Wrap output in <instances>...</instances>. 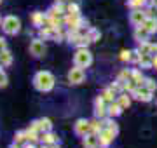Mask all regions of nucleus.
Segmentation results:
<instances>
[{
    "mask_svg": "<svg viewBox=\"0 0 157 148\" xmlns=\"http://www.w3.org/2000/svg\"><path fill=\"white\" fill-rule=\"evenodd\" d=\"M2 30L6 35H17L21 30V19L16 16H6L2 19Z\"/></svg>",
    "mask_w": 157,
    "mask_h": 148,
    "instance_id": "obj_3",
    "label": "nucleus"
},
{
    "mask_svg": "<svg viewBox=\"0 0 157 148\" xmlns=\"http://www.w3.org/2000/svg\"><path fill=\"white\" fill-rule=\"evenodd\" d=\"M84 79H86L84 68H80V66H73V68H70V72H68V82H70V84L78 86V84L84 82Z\"/></svg>",
    "mask_w": 157,
    "mask_h": 148,
    "instance_id": "obj_6",
    "label": "nucleus"
},
{
    "mask_svg": "<svg viewBox=\"0 0 157 148\" xmlns=\"http://www.w3.org/2000/svg\"><path fill=\"white\" fill-rule=\"evenodd\" d=\"M150 56H157V44H152V51H150Z\"/></svg>",
    "mask_w": 157,
    "mask_h": 148,
    "instance_id": "obj_42",
    "label": "nucleus"
},
{
    "mask_svg": "<svg viewBox=\"0 0 157 148\" xmlns=\"http://www.w3.org/2000/svg\"><path fill=\"white\" fill-rule=\"evenodd\" d=\"M63 2H65V0H56V4H63Z\"/></svg>",
    "mask_w": 157,
    "mask_h": 148,
    "instance_id": "obj_49",
    "label": "nucleus"
},
{
    "mask_svg": "<svg viewBox=\"0 0 157 148\" xmlns=\"http://www.w3.org/2000/svg\"><path fill=\"white\" fill-rule=\"evenodd\" d=\"M131 80L135 82L136 86H143V80H145V77H143V73H141L140 68H133V70H131Z\"/></svg>",
    "mask_w": 157,
    "mask_h": 148,
    "instance_id": "obj_21",
    "label": "nucleus"
},
{
    "mask_svg": "<svg viewBox=\"0 0 157 148\" xmlns=\"http://www.w3.org/2000/svg\"><path fill=\"white\" fill-rule=\"evenodd\" d=\"M103 124H105V127H107V129H110L115 136L119 134V125L115 124V120H113L112 117H105V119H103Z\"/></svg>",
    "mask_w": 157,
    "mask_h": 148,
    "instance_id": "obj_23",
    "label": "nucleus"
},
{
    "mask_svg": "<svg viewBox=\"0 0 157 148\" xmlns=\"http://www.w3.org/2000/svg\"><path fill=\"white\" fill-rule=\"evenodd\" d=\"M98 139H100V148H108L113 143V139H115V134H113L110 129L105 127V129L98 134Z\"/></svg>",
    "mask_w": 157,
    "mask_h": 148,
    "instance_id": "obj_9",
    "label": "nucleus"
},
{
    "mask_svg": "<svg viewBox=\"0 0 157 148\" xmlns=\"http://www.w3.org/2000/svg\"><path fill=\"white\" fill-rule=\"evenodd\" d=\"M26 138H28V143H37L40 139V132L33 129H26Z\"/></svg>",
    "mask_w": 157,
    "mask_h": 148,
    "instance_id": "obj_28",
    "label": "nucleus"
},
{
    "mask_svg": "<svg viewBox=\"0 0 157 148\" xmlns=\"http://www.w3.org/2000/svg\"><path fill=\"white\" fill-rule=\"evenodd\" d=\"M148 4V0H128V7L133 11V9H143V7Z\"/></svg>",
    "mask_w": 157,
    "mask_h": 148,
    "instance_id": "obj_26",
    "label": "nucleus"
},
{
    "mask_svg": "<svg viewBox=\"0 0 157 148\" xmlns=\"http://www.w3.org/2000/svg\"><path fill=\"white\" fill-rule=\"evenodd\" d=\"M121 59L122 61H131V51L129 49H122L121 51Z\"/></svg>",
    "mask_w": 157,
    "mask_h": 148,
    "instance_id": "obj_40",
    "label": "nucleus"
},
{
    "mask_svg": "<svg viewBox=\"0 0 157 148\" xmlns=\"http://www.w3.org/2000/svg\"><path fill=\"white\" fill-rule=\"evenodd\" d=\"M141 56H143V54L138 51V47H136V49H133V51H131V61H129V63H136V65H138V63H140V59H141Z\"/></svg>",
    "mask_w": 157,
    "mask_h": 148,
    "instance_id": "obj_35",
    "label": "nucleus"
},
{
    "mask_svg": "<svg viewBox=\"0 0 157 148\" xmlns=\"http://www.w3.org/2000/svg\"><path fill=\"white\" fill-rule=\"evenodd\" d=\"M73 63L75 66H80V68H89L93 65V54L87 47H77V51L73 54Z\"/></svg>",
    "mask_w": 157,
    "mask_h": 148,
    "instance_id": "obj_2",
    "label": "nucleus"
},
{
    "mask_svg": "<svg viewBox=\"0 0 157 148\" xmlns=\"http://www.w3.org/2000/svg\"><path fill=\"white\" fill-rule=\"evenodd\" d=\"M152 63H154V70H157V56H152Z\"/></svg>",
    "mask_w": 157,
    "mask_h": 148,
    "instance_id": "obj_43",
    "label": "nucleus"
},
{
    "mask_svg": "<svg viewBox=\"0 0 157 148\" xmlns=\"http://www.w3.org/2000/svg\"><path fill=\"white\" fill-rule=\"evenodd\" d=\"M141 26H143V28H145L150 35L157 33V17H147Z\"/></svg>",
    "mask_w": 157,
    "mask_h": 148,
    "instance_id": "obj_16",
    "label": "nucleus"
},
{
    "mask_svg": "<svg viewBox=\"0 0 157 148\" xmlns=\"http://www.w3.org/2000/svg\"><path fill=\"white\" fill-rule=\"evenodd\" d=\"M73 132L77 134L78 138H84L86 134L91 132V127H89V120L86 119H78L75 124H73Z\"/></svg>",
    "mask_w": 157,
    "mask_h": 148,
    "instance_id": "obj_7",
    "label": "nucleus"
},
{
    "mask_svg": "<svg viewBox=\"0 0 157 148\" xmlns=\"http://www.w3.org/2000/svg\"><path fill=\"white\" fill-rule=\"evenodd\" d=\"M147 19L145 12H143V9H133V11L129 12V23L133 24V26H141L143 24V21Z\"/></svg>",
    "mask_w": 157,
    "mask_h": 148,
    "instance_id": "obj_10",
    "label": "nucleus"
},
{
    "mask_svg": "<svg viewBox=\"0 0 157 148\" xmlns=\"http://www.w3.org/2000/svg\"><path fill=\"white\" fill-rule=\"evenodd\" d=\"M143 86H145L147 89H148V91H152V92H155V89H157L155 80L150 79V77H145V80H143Z\"/></svg>",
    "mask_w": 157,
    "mask_h": 148,
    "instance_id": "obj_33",
    "label": "nucleus"
},
{
    "mask_svg": "<svg viewBox=\"0 0 157 148\" xmlns=\"http://www.w3.org/2000/svg\"><path fill=\"white\" fill-rule=\"evenodd\" d=\"M40 141L44 143V145H52V143H58V136L52 131L40 132Z\"/></svg>",
    "mask_w": 157,
    "mask_h": 148,
    "instance_id": "obj_18",
    "label": "nucleus"
},
{
    "mask_svg": "<svg viewBox=\"0 0 157 148\" xmlns=\"http://www.w3.org/2000/svg\"><path fill=\"white\" fill-rule=\"evenodd\" d=\"M0 26H2V16H0Z\"/></svg>",
    "mask_w": 157,
    "mask_h": 148,
    "instance_id": "obj_50",
    "label": "nucleus"
},
{
    "mask_svg": "<svg viewBox=\"0 0 157 148\" xmlns=\"http://www.w3.org/2000/svg\"><path fill=\"white\" fill-rule=\"evenodd\" d=\"M129 79H131V70H122V72L117 75L119 82H126V80H129Z\"/></svg>",
    "mask_w": 157,
    "mask_h": 148,
    "instance_id": "obj_36",
    "label": "nucleus"
},
{
    "mask_svg": "<svg viewBox=\"0 0 157 148\" xmlns=\"http://www.w3.org/2000/svg\"><path fill=\"white\" fill-rule=\"evenodd\" d=\"M39 122V127H40V132H47V131H52V122H51L47 117H42V119L37 120Z\"/></svg>",
    "mask_w": 157,
    "mask_h": 148,
    "instance_id": "obj_24",
    "label": "nucleus"
},
{
    "mask_svg": "<svg viewBox=\"0 0 157 148\" xmlns=\"http://www.w3.org/2000/svg\"><path fill=\"white\" fill-rule=\"evenodd\" d=\"M39 148H49V146H47V145H44V143H42V146H39Z\"/></svg>",
    "mask_w": 157,
    "mask_h": 148,
    "instance_id": "obj_48",
    "label": "nucleus"
},
{
    "mask_svg": "<svg viewBox=\"0 0 157 148\" xmlns=\"http://www.w3.org/2000/svg\"><path fill=\"white\" fill-rule=\"evenodd\" d=\"M155 11H157V7L154 6H148V7H143V12H145V16L147 17H155Z\"/></svg>",
    "mask_w": 157,
    "mask_h": 148,
    "instance_id": "obj_37",
    "label": "nucleus"
},
{
    "mask_svg": "<svg viewBox=\"0 0 157 148\" xmlns=\"http://www.w3.org/2000/svg\"><path fill=\"white\" fill-rule=\"evenodd\" d=\"M148 4H150V6H154V7H157V0H148Z\"/></svg>",
    "mask_w": 157,
    "mask_h": 148,
    "instance_id": "obj_46",
    "label": "nucleus"
},
{
    "mask_svg": "<svg viewBox=\"0 0 157 148\" xmlns=\"http://www.w3.org/2000/svg\"><path fill=\"white\" fill-rule=\"evenodd\" d=\"M0 65H2V66H6V68L12 65V54H11L9 49H6V51L0 52Z\"/></svg>",
    "mask_w": 157,
    "mask_h": 148,
    "instance_id": "obj_20",
    "label": "nucleus"
},
{
    "mask_svg": "<svg viewBox=\"0 0 157 148\" xmlns=\"http://www.w3.org/2000/svg\"><path fill=\"white\" fill-rule=\"evenodd\" d=\"M108 117H112V119H115V117H119V115L122 113V106H121V105H119L117 103V99H115V101H112V103H108Z\"/></svg>",
    "mask_w": 157,
    "mask_h": 148,
    "instance_id": "obj_15",
    "label": "nucleus"
},
{
    "mask_svg": "<svg viewBox=\"0 0 157 148\" xmlns=\"http://www.w3.org/2000/svg\"><path fill=\"white\" fill-rule=\"evenodd\" d=\"M49 148H59V143H52V145H47Z\"/></svg>",
    "mask_w": 157,
    "mask_h": 148,
    "instance_id": "obj_45",
    "label": "nucleus"
},
{
    "mask_svg": "<svg viewBox=\"0 0 157 148\" xmlns=\"http://www.w3.org/2000/svg\"><path fill=\"white\" fill-rule=\"evenodd\" d=\"M87 37H89L91 42H98V40L101 39V33H100V30H96V28H89V30H87Z\"/></svg>",
    "mask_w": 157,
    "mask_h": 148,
    "instance_id": "obj_32",
    "label": "nucleus"
},
{
    "mask_svg": "<svg viewBox=\"0 0 157 148\" xmlns=\"http://www.w3.org/2000/svg\"><path fill=\"white\" fill-rule=\"evenodd\" d=\"M148 37H150V33L147 31L143 26H136L135 31H133V39L140 44V42H145V40H148Z\"/></svg>",
    "mask_w": 157,
    "mask_h": 148,
    "instance_id": "obj_14",
    "label": "nucleus"
},
{
    "mask_svg": "<svg viewBox=\"0 0 157 148\" xmlns=\"http://www.w3.org/2000/svg\"><path fill=\"white\" fill-rule=\"evenodd\" d=\"M6 49H7V42H6V39H4V37H0V52L6 51Z\"/></svg>",
    "mask_w": 157,
    "mask_h": 148,
    "instance_id": "obj_41",
    "label": "nucleus"
},
{
    "mask_svg": "<svg viewBox=\"0 0 157 148\" xmlns=\"http://www.w3.org/2000/svg\"><path fill=\"white\" fill-rule=\"evenodd\" d=\"M30 54L33 57H42L45 54V44L42 42V39H35L30 44Z\"/></svg>",
    "mask_w": 157,
    "mask_h": 148,
    "instance_id": "obj_8",
    "label": "nucleus"
},
{
    "mask_svg": "<svg viewBox=\"0 0 157 148\" xmlns=\"http://www.w3.org/2000/svg\"><path fill=\"white\" fill-rule=\"evenodd\" d=\"M70 2H77V0H70Z\"/></svg>",
    "mask_w": 157,
    "mask_h": 148,
    "instance_id": "obj_51",
    "label": "nucleus"
},
{
    "mask_svg": "<svg viewBox=\"0 0 157 148\" xmlns=\"http://www.w3.org/2000/svg\"><path fill=\"white\" fill-rule=\"evenodd\" d=\"M67 14H73V16H80V6L78 2H70L67 6Z\"/></svg>",
    "mask_w": 157,
    "mask_h": 148,
    "instance_id": "obj_27",
    "label": "nucleus"
},
{
    "mask_svg": "<svg viewBox=\"0 0 157 148\" xmlns=\"http://www.w3.org/2000/svg\"><path fill=\"white\" fill-rule=\"evenodd\" d=\"M23 148H35V143H25Z\"/></svg>",
    "mask_w": 157,
    "mask_h": 148,
    "instance_id": "obj_44",
    "label": "nucleus"
},
{
    "mask_svg": "<svg viewBox=\"0 0 157 148\" xmlns=\"http://www.w3.org/2000/svg\"><path fill=\"white\" fill-rule=\"evenodd\" d=\"M100 96L103 98L107 103H112V101H115V96H117V94H115L110 87H107V89H103V91L100 92Z\"/></svg>",
    "mask_w": 157,
    "mask_h": 148,
    "instance_id": "obj_25",
    "label": "nucleus"
},
{
    "mask_svg": "<svg viewBox=\"0 0 157 148\" xmlns=\"http://www.w3.org/2000/svg\"><path fill=\"white\" fill-rule=\"evenodd\" d=\"M7 82H9V79H7V73H6L2 68H0V89H2V87H6Z\"/></svg>",
    "mask_w": 157,
    "mask_h": 148,
    "instance_id": "obj_39",
    "label": "nucleus"
},
{
    "mask_svg": "<svg viewBox=\"0 0 157 148\" xmlns=\"http://www.w3.org/2000/svg\"><path fill=\"white\" fill-rule=\"evenodd\" d=\"M82 146L84 148H100V139H98V134H86L82 138Z\"/></svg>",
    "mask_w": 157,
    "mask_h": 148,
    "instance_id": "obj_11",
    "label": "nucleus"
},
{
    "mask_svg": "<svg viewBox=\"0 0 157 148\" xmlns=\"http://www.w3.org/2000/svg\"><path fill=\"white\" fill-rule=\"evenodd\" d=\"M131 94V98H135L136 101H143V103H150L152 101V94L154 92L148 91L145 86H136L133 91L129 92Z\"/></svg>",
    "mask_w": 157,
    "mask_h": 148,
    "instance_id": "obj_4",
    "label": "nucleus"
},
{
    "mask_svg": "<svg viewBox=\"0 0 157 148\" xmlns=\"http://www.w3.org/2000/svg\"><path fill=\"white\" fill-rule=\"evenodd\" d=\"M39 39H42V40H51V28H47V26H42V28H39Z\"/></svg>",
    "mask_w": 157,
    "mask_h": 148,
    "instance_id": "obj_34",
    "label": "nucleus"
},
{
    "mask_svg": "<svg viewBox=\"0 0 157 148\" xmlns=\"http://www.w3.org/2000/svg\"><path fill=\"white\" fill-rule=\"evenodd\" d=\"M9 148H21V146H19L17 143H12V145H11V146H9Z\"/></svg>",
    "mask_w": 157,
    "mask_h": 148,
    "instance_id": "obj_47",
    "label": "nucleus"
},
{
    "mask_svg": "<svg viewBox=\"0 0 157 148\" xmlns=\"http://www.w3.org/2000/svg\"><path fill=\"white\" fill-rule=\"evenodd\" d=\"M155 105H157V99H155Z\"/></svg>",
    "mask_w": 157,
    "mask_h": 148,
    "instance_id": "obj_52",
    "label": "nucleus"
},
{
    "mask_svg": "<svg viewBox=\"0 0 157 148\" xmlns=\"http://www.w3.org/2000/svg\"><path fill=\"white\" fill-rule=\"evenodd\" d=\"M89 127H91V132L93 134H100L103 129H105V124H103V119H93L89 120Z\"/></svg>",
    "mask_w": 157,
    "mask_h": 148,
    "instance_id": "obj_17",
    "label": "nucleus"
},
{
    "mask_svg": "<svg viewBox=\"0 0 157 148\" xmlns=\"http://www.w3.org/2000/svg\"><path fill=\"white\" fill-rule=\"evenodd\" d=\"M108 103L103 99L101 96H98L94 99V117L96 119H105V117H108Z\"/></svg>",
    "mask_w": 157,
    "mask_h": 148,
    "instance_id": "obj_5",
    "label": "nucleus"
},
{
    "mask_svg": "<svg viewBox=\"0 0 157 148\" xmlns=\"http://www.w3.org/2000/svg\"><path fill=\"white\" fill-rule=\"evenodd\" d=\"M0 4H2V0H0Z\"/></svg>",
    "mask_w": 157,
    "mask_h": 148,
    "instance_id": "obj_53",
    "label": "nucleus"
},
{
    "mask_svg": "<svg viewBox=\"0 0 157 148\" xmlns=\"http://www.w3.org/2000/svg\"><path fill=\"white\" fill-rule=\"evenodd\" d=\"M89 44H91L89 37H87V35H80V37L77 39V42H75L73 46H75V47H87Z\"/></svg>",
    "mask_w": 157,
    "mask_h": 148,
    "instance_id": "obj_31",
    "label": "nucleus"
},
{
    "mask_svg": "<svg viewBox=\"0 0 157 148\" xmlns=\"http://www.w3.org/2000/svg\"><path fill=\"white\" fill-rule=\"evenodd\" d=\"M117 103L124 110L129 108V105H131V94H129V92H121V94L117 96Z\"/></svg>",
    "mask_w": 157,
    "mask_h": 148,
    "instance_id": "obj_22",
    "label": "nucleus"
},
{
    "mask_svg": "<svg viewBox=\"0 0 157 148\" xmlns=\"http://www.w3.org/2000/svg\"><path fill=\"white\" fill-rule=\"evenodd\" d=\"M138 66H140L141 70H152L154 68V63H152V56L150 54H143L140 59V63H138Z\"/></svg>",
    "mask_w": 157,
    "mask_h": 148,
    "instance_id": "obj_19",
    "label": "nucleus"
},
{
    "mask_svg": "<svg viewBox=\"0 0 157 148\" xmlns=\"http://www.w3.org/2000/svg\"><path fill=\"white\" fill-rule=\"evenodd\" d=\"M14 143H17V145L28 143V138H26V131H17L16 134H14Z\"/></svg>",
    "mask_w": 157,
    "mask_h": 148,
    "instance_id": "obj_29",
    "label": "nucleus"
},
{
    "mask_svg": "<svg viewBox=\"0 0 157 148\" xmlns=\"http://www.w3.org/2000/svg\"><path fill=\"white\" fill-rule=\"evenodd\" d=\"M65 14H67V6H63V4H54L47 11V16H52V17H63Z\"/></svg>",
    "mask_w": 157,
    "mask_h": 148,
    "instance_id": "obj_12",
    "label": "nucleus"
},
{
    "mask_svg": "<svg viewBox=\"0 0 157 148\" xmlns=\"http://www.w3.org/2000/svg\"><path fill=\"white\" fill-rule=\"evenodd\" d=\"M54 84H56L54 75L51 73V72H45V70L37 72L33 77V87L40 92H51L54 89Z\"/></svg>",
    "mask_w": 157,
    "mask_h": 148,
    "instance_id": "obj_1",
    "label": "nucleus"
},
{
    "mask_svg": "<svg viewBox=\"0 0 157 148\" xmlns=\"http://www.w3.org/2000/svg\"><path fill=\"white\" fill-rule=\"evenodd\" d=\"M122 87H124V92H131L136 87V84L129 79V80H126V82H122Z\"/></svg>",
    "mask_w": 157,
    "mask_h": 148,
    "instance_id": "obj_38",
    "label": "nucleus"
},
{
    "mask_svg": "<svg viewBox=\"0 0 157 148\" xmlns=\"http://www.w3.org/2000/svg\"><path fill=\"white\" fill-rule=\"evenodd\" d=\"M138 51H140L141 54H150L152 44L148 42V40H145V42H140V44H138Z\"/></svg>",
    "mask_w": 157,
    "mask_h": 148,
    "instance_id": "obj_30",
    "label": "nucleus"
},
{
    "mask_svg": "<svg viewBox=\"0 0 157 148\" xmlns=\"http://www.w3.org/2000/svg\"><path fill=\"white\" fill-rule=\"evenodd\" d=\"M45 19H47V14H44V12H40V11H35L33 14H32V24L37 26V28H42V26H44Z\"/></svg>",
    "mask_w": 157,
    "mask_h": 148,
    "instance_id": "obj_13",
    "label": "nucleus"
}]
</instances>
